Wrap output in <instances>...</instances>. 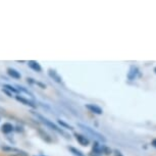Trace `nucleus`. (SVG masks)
I'll return each mask as SVG.
<instances>
[{
	"label": "nucleus",
	"mask_w": 156,
	"mask_h": 156,
	"mask_svg": "<svg viewBox=\"0 0 156 156\" xmlns=\"http://www.w3.org/2000/svg\"><path fill=\"white\" fill-rule=\"evenodd\" d=\"M79 126L83 129V131L86 132L87 134H89L90 136H92L93 138H95V139H98L100 141H102V142H105V138L103 135H101L100 133H98L97 131H95L94 129L92 128H90V126H85L83 125V123H79Z\"/></svg>",
	"instance_id": "nucleus-1"
},
{
	"label": "nucleus",
	"mask_w": 156,
	"mask_h": 156,
	"mask_svg": "<svg viewBox=\"0 0 156 156\" xmlns=\"http://www.w3.org/2000/svg\"><path fill=\"white\" fill-rule=\"evenodd\" d=\"M93 152L96 154L100 155H110L111 154V149L104 145H99L98 143H95L93 145Z\"/></svg>",
	"instance_id": "nucleus-2"
},
{
	"label": "nucleus",
	"mask_w": 156,
	"mask_h": 156,
	"mask_svg": "<svg viewBox=\"0 0 156 156\" xmlns=\"http://www.w3.org/2000/svg\"><path fill=\"white\" fill-rule=\"evenodd\" d=\"M36 116L41 120V122H42L44 123V125H46L47 126H49V128H50V129H52L53 131H56V132H58V133L63 134V131H62V129H60L56 125H54L53 122H51L49 119H45V117H43L42 115H40V114H36Z\"/></svg>",
	"instance_id": "nucleus-3"
},
{
	"label": "nucleus",
	"mask_w": 156,
	"mask_h": 156,
	"mask_svg": "<svg viewBox=\"0 0 156 156\" xmlns=\"http://www.w3.org/2000/svg\"><path fill=\"white\" fill-rule=\"evenodd\" d=\"M75 137H76V140L78 141V143L80 144V145H82V146L89 145L90 141L86 136H83V135H80V134H75Z\"/></svg>",
	"instance_id": "nucleus-4"
},
{
	"label": "nucleus",
	"mask_w": 156,
	"mask_h": 156,
	"mask_svg": "<svg viewBox=\"0 0 156 156\" xmlns=\"http://www.w3.org/2000/svg\"><path fill=\"white\" fill-rule=\"evenodd\" d=\"M16 98L17 101H20V102H22L25 105H28V106H31V107H37V105L35 104V103L33 101H31V100H29V99H26V98H23V97H20V96H16Z\"/></svg>",
	"instance_id": "nucleus-5"
},
{
	"label": "nucleus",
	"mask_w": 156,
	"mask_h": 156,
	"mask_svg": "<svg viewBox=\"0 0 156 156\" xmlns=\"http://www.w3.org/2000/svg\"><path fill=\"white\" fill-rule=\"evenodd\" d=\"M87 109H89L91 112L93 113H96V114H102L103 110L100 108L99 106H97V105H94V104H87L86 105Z\"/></svg>",
	"instance_id": "nucleus-6"
},
{
	"label": "nucleus",
	"mask_w": 156,
	"mask_h": 156,
	"mask_svg": "<svg viewBox=\"0 0 156 156\" xmlns=\"http://www.w3.org/2000/svg\"><path fill=\"white\" fill-rule=\"evenodd\" d=\"M48 75L50 76V78L53 79V80L56 82V83H61V78L58 73L53 69H49L48 70Z\"/></svg>",
	"instance_id": "nucleus-7"
},
{
	"label": "nucleus",
	"mask_w": 156,
	"mask_h": 156,
	"mask_svg": "<svg viewBox=\"0 0 156 156\" xmlns=\"http://www.w3.org/2000/svg\"><path fill=\"white\" fill-rule=\"evenodd\" d=\"M2 150L6 152H14L17 153V155H26V153L22 151V150L17 149V148H13V147H2Z\"/></svg>",
	"instance_id": "nucleus-8"
},
{
	"label": "nucleus",
	"mask_w": 156,
	"mask_h": 156,
	"mask_svg": "<svg viewBox=\"0 0 156 156\" xmlns=\"http://www.w3.org/2000/svg\"><path fill=\"white\" fill-rule=\"evenodd\" d=\"M13 131V126L9 122H5L2 125V133L4 134H9Z\"/></svg>",
	"instance_id": "nucleus-9"
},
{
	"label": "nucleus",
	"mask_w": 156,
	"mask_h": 156,
	"mask_svg": "<svg viewBox=\"0 0 156 156\" xmlns=\"http://www.w3.org/2000/svg\"><path fill=\"white\" fill-rule=\"evenodd\" d=\"M28 66H30V69L35 70V72H41V70H42V67H41L40 64L38 63V62H36V61H33V60L29 61Z\"/></svg>",
	"instance_id": "nucleus-10"
},
{
	"label": "nucleus",
	"mask_w": 156,
	"mask_h": 156,
	"mask_svg": "<svg viewBox=\"0 0 156 156\" xmlns=\"http://www.w3.org/2000/svg\"><path fill=\"white\" fill-rule=\"evenodd\" d=\"M7 73L11 76V78L16 79V80L20 79V73L17 72V70L13 69H7Z\"/></svg>",
	"instance_id": "nucleus-11"
},
{
	"label": "nucleus",
	"mask_w": 156,
	"mask_h": 156,
	"mask_svg": "<svg viewBox=\"0 0 156 156\" xmlns=\"http://www.w3.org/2000/svg\"><path fill=\"white\" fill-rule=\"evenodd\" d=\"M137 73H138V69H137V67H135V66H132L131 70H129V73H128V78L129 79V80H135Z\"/></svg>",
	"instance_id": "nucleus-12"
},
{
	"label": "nucleus",
	"mask_w": 156,
	"mask_h": 156,
	"mask_svg": "<svg viewBox=\"0 0 156 156\" xmlns=\"http://www.w3.org/2000/svg\"><path fill=\"white\" fill-rule=\"evenodd\" d=\"M69 149L70 150V152H72L75 156H85V155H84V153H82V152L80 151V150L73 148V147H69Z\"/></svg>",
	"instance_id": "nucleus-13"
},
{
	"label": "nucleus",
	"mask_w": 156,
	"mask_h": 156,
	"mask_svg": "<svg viewBox=\"0 0 156 156\" xmlns=\"http://www.w3.org/2000/svg\"><path fill=\"white\" fill-rule=\"evenodd\" d=\"M4 88H5L6 90L10 91V93H17V92H19V90L16 89V88L12 87V86H10V85H5Z\"/></svg>",
	"instance_id": "nucleus-14"
},
{
	"label": "nucleus",
	"mask_w": 156,
	"mask_h": 156,
	"mask_svg": "<svg viewBox=\"0 0 156 156\" xmlns=\"http://www.w3.org/2000/svg\"><path fill=\"white\" fill-rule=\"evenodd\" d=\"M58 123H59L60 126H64V128H66V129H73V126H70L69 125H67V123H66L64 122H62V120H58Z\"/></svg>",
	"instance_id": "nucleus-15"
},
{
	"label": "nucleus",
	"mask_w": 156,
	"mask_h": 156,
	"mask_svg": "<svg viewBox=\"0 0 156 156\" xmlns=\"http://www.w3.org/2000/svg\"><path fill=\"white\" fill-rule=\"evenodd\" d=\"M2 91H3L4 93H6L7 95L9 96V97H11V95H12V93H10L9 91H8V90H6V89H5V88H4V89H2Z\"/></svg>",
	"instance_id": "nucleus-16"
},
{
	"label": "nucleus",
	"mask_w": 156,
	"mask_h": 156,
	"mask_svg": "<svg viewBox=\"0 0 156 156\" xmlns=\"http://www.w3.org/2000/svg\"><path fill=\"white\" fill-rule=\"evenodd\" d=\"M151 144H152V146H153V147H155V148H156V139H153Z\"/></svg>",
	"instance_id": "nucleus-17"
},
{
	"label": "nucleus",
	"mask_w": 156,
	"mask_h": 156,
	"mask_svg": "<svg viewBox=\"0 0 156 156\" xmlns=\"http://www.w3.org/2000/svg\"><path fill=\"white\" fill-rule=\"evenodd\" d=\"M115 153H116L115 156H122V154H120V152H119V151H115Z\"/></svg>",
	"instance_id": "nucleus-18"
},
{
	"label": "nucleus",
	"mask_w": 156,
	"mask_h": 156,
	"mask_svg": "<svg viewBox=\"0 0 156 156\" xmlns=\"http://www.w3.org/2000/svg\"><path fill=\"white\" fill-rule=\"evenodd\" d=\"M1 112H4V110H3V109H2V108H1V107H0V113H1Z\"/></svg>",
	"instance_id": "nucleus-19"
},
{
	"label": "nucleus",
	"mask_w": 156,
	"mask_h": 156,
	"mask_svg": "<svg viewBox=\"0 0 156 156\" xmlns=\"http://www.w3.org/2000/svg\"><path fill=\"white\" fill-rule=\"evenodd\" d=\"M13 156H27V155H13Z\"/></svg>",
	"instance_id": "nucleus-20"
},
{
	"label": "nucleus",
	"mask_w": 156,
	"mask_h": 156,
	"mask_svg": "<svg viewBox=\"0 0 156 156\" xmlns=\"http://www.w3.org/2000/svg\"><path fill=\"white\" fill-rule=\"evenodd\" d=\"M154 72H155V73H156V67H155V69H154Z\"/></svg>",
	"instance_id": "nucleus-21"
}]
</instances>
